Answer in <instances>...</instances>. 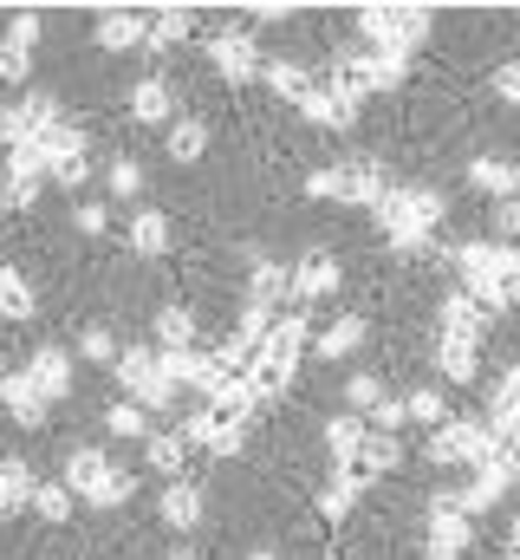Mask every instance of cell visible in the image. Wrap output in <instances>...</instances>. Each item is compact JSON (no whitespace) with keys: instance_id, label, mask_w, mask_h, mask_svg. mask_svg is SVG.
Returning a JSON list of instances; mask_svg holds the SVG:
<instances>
[{"instance_id":"1","label":"cell","mask_w":520,"mask_h":560,"mask_svg":"<svg viewBox=\"0 0 520 560\" xmlns=\"http://www.w3.org/2000/svg\"><path fill=\"white\" fill-rule=\"evenodd\" d=\"M442 209H449V202H442L436 189H385V202H378L371 215H378V229L390 235L397 255H423V248H429V229L442 222Z\"/></svg>"},{"instance_id":"2","label":"cell","mask_w":520,"mask_h":560,"mask_svg":"<svg viewBox=\"0 0 520 560\" xmlns=\"http://www.w3.org/2000/svg\"><path fill=\"white\" fill-rule=\"evenodd\" d=\"M299 346H306V313H280L273 319V332L260 339L255 365H248V385H255V398H280L286 385H293V365H299Z\"/></svg>"},{"instance_id":"3","label":"cell","mask_w":520,"mask_h":560,"mask_svg":"<svg viewBox=\"0 0 520 560\" xmlns=\"http://www.w3.org/2000/svg\"><path fill=\"white\" fill-rule=\"evenodd\" d=\"M495 456V430H488V418H449L436 436H429V463H442V469H482Z\"/></svg>"},{"instance_id":"4","label":"cell","mask_w":520,"mask_h":560,"mask_svg":"<svg viewBox=\"0 0 520 560\" xmlns=\"http://www.w3.org/2000/svg\"><path fill=\"white\" fill-rule=\"evenodd\" d=\"M111 372H118V385L130 392V405H143V411H169V405H176V392H182V385L156 365V352H143V346L118 352V365H111Z\"/></svg>"},{"instance_id":"5","label":"cell","mask_w":520,"mask_h":560,"mask_svg":"<svg viewBox=\"0 0 520 560\" xmlns=\"http://www.w3.org/2000/svg\"><path fill=\"white\" fill-rule=\"evenodd\" d=\"M469 541H475V522L462 515L456 489H442V495L429 502V535H423V555H429V560H462V555H469Z\"/></svg>"},{"instance_id":"6","label":"cell","mask_w":520,"mask_h":560,"mask_svg":"<svg viewBox=\"0 0 520 560\" xmlns=\"http://www.w3.org/2000/svg\"><path fill=\"white\" fill-rule=\"evenodd\" d=\"M85 150H92V143H85V131H72V125H66V131H52V143H46V176H52L59 189H79V183L92 176Z\"/></svg>"},{"instance_id":"7","label":"cell","mask_w":520,"mask_h":560,"mask_svg":"<svg viewBox=\"0 0 520 560\" xmlns=\"http://www.w3.org/2000/svg\"><path fill=\"white\" fill-rule=\"evenodd\" d=\"M456 268H462V280H508L520 275V248H508V242H462L456 248Z\"/></svg>"},{"instance_id":"8","label":"cell","mask_w":520,"mask_h":560,"mask_svg":"<svg viewBox=\"0 0 520 560\" xmlns=\"http://www.w3.org/2000/svg\"><path fill=\"white\" fill-rule=\"evenodd\" d=\"M209 59H215V72H222L228 85H248L260 72V46L248 33H215V39H209Z\"/></svg>"},{"instance_id":"9","label":"cell","mask_w":520,"mask_h":560,"mask_svg":"<svg viewBox=\"0 0 520 560\" xmlns=\"http://www.w3.org/2000/svg\"><path fill=\"white\" fill-rule=\"evenodd\" d=\"M371 482H378L371 469H358V463H332V489L319 495V515H332V522H339V515H352V509L365 502V489H371Z\"/></svg>"},{"instance_id":"10","label":"cell","mask_w":520,"mask_h":560,"mask_svg":"<svg viewBox=\"0 0 520 560\" xmlns=\"http://www.w3.org/2000/svg\"><path fill=\"white\" fill-rule=\"evenodd\" d=\"M0 405H7V418L20 423V430H39L46 423V398H39L33 372H7L0 378Z\"/></svg>"},{"instance_id":"11","label":"cell","mask_w":520,"mask_h":560,"mask_svg":"<svg viewBox=\"0 0 520 560\" xmlns=\"http://www.w3.org/2000/svg\"><path fill=\"white\" fill-rule=\"evenodd\" d=\"M98 46H105V52H137V46H150V13L111 7V13L98 20Z\"/></svg>"},{"instance_id":"12","label":"cell","mask_w":520,"mask_h":560,"mask_svg":"<svg viewBox=\"0 0 520 560\" xmlns=\"http://www.w3.org/2000/svg\"><path fill=\"white\" fill-rule=\"evenodd\" d=\"M339 280H345V268H339L332 255H306V261L293 268V293H286V300H299V306H312V300H326V293H339Z\"/></svg>"},{"instance_id":"13","label":"cell","mask_w":520,"mask_h":560,"mask_svg":"<svg viewBox=\"0 0 520 560\" xmlns=\"http://www.w3.org/2000/svg\"><path fill=\"white\" fill-rule=\"evenodd\" d=\"M26 372H33V385H39L46 405H59V398L72 392V352H66V346H39Z\"/></svg>"},{"instance_id":"14","label":"cell","mask_w":520,"mask_h":560,"mask_svg":"<svg viewBox=\"0 0 520 560\" xmlns=\"http://www.w3.org/2000/svg\"><path fill=\"white\" fill-rule=\"evenodd\" d=\"M326 92H332L339 105H352V112H358V105L371 98V72H365V52H339V59H332V79H326Z\"/></svg>"},{"instance_id":"15","label":"cell","mask_w":520,"mask_h":560,"mask_svg":"<svg viewBox=\"0 0 520 560\" xmlns=\"http://www.w3.org/2000/svg\"><path fill=\"white\" fill-rule=\"evenodd\" d=\"M385 170L378 163H339V202H358V209H378L385 202Z\"/></svg>"},{"instance_id":"16","label":"cell","mask_w":520,"mask_h":560,"mask_svg":"<svg viewBox=\"0 0 520 560\" xmlns=\"http://www.w3.org/2000/svg\"><path fill=\"white\" fill-rule=\"evenodd\" d=\"M488 430L520 443V365L501 372V385H495V398H488Z\"/></svg>"},{"instance_id":"17","label":"cell","mask_w":520,"mask_h":560,"mask_svg":"<svg viewBox=\"0 0 520 560\" xmlns=\"http://www.w3.org/2000/svg\"><path fill=\"white\" fill-rule=\"evenodd\" d=\"M482 326H488V313H482L469 293H449L442 313H436V332H442V339H482Z\"/></svg>"},{"instance_id":"18","label":"cell","mask_w":520,"mask_h":560,"mask_svg":"<svg viewBox=\"0 0 520 560\" xmlns=\"http://www.w3.org/2000/svg\"><path fill=\"white\" fill-rule=\"evenodd\" d=\"M156 515H163V528L189 535V528L202 522V489H196V482H169V495L156 502Z\"/></svg>"},{"instance_id":"19","label":"cell","mask_w":520,"mask_h":560,"mask_svg":"<svg viewBox=\"0 0 520 560\" xmlns=\"http://www.w3.org/2000/svg\"><path fill=\"white\" fill-rule=\"evenodd\" d=\"M33 469H26V456H0V515H20V509H33Z\"/></svg>"},{"instance_id":"20","label":"cell","mask_w":520,"mask_h":560,"mask_svg":"<svg viewBox=\"0 0 520 560\" xmlns=\"http://www.w3.org/2000/svg\"><path fill=\"white\" fill-rule=\"evenodd\" d=\"M105 476H111V456H105V450H72V456H66V489H72L79 502H85Z\"/></svg>"},{"instance_id":"21","label":"cell","mask_w":520,"mask_h":560,"mask_svg":"<svg viewBox=\"0 0 520 560\" xmlns=\"http://www.w3.org/2000/svg\"><path fill=\"white\" fill-rule=\"evenodd\" d=\"M365 72H371V92H403L410 52H397V46H365Z\"/></svg>"},{"instance_id":"22","label":"cell","mask_w":520,"mask_h":560,"mask_svg":"<svg viewBox=\"0 0 520 560\" xmlns=\"http://www.w3.org/2000/svg\"><path fill=\"white\" fill-rule=\"evenodd\" d=\"M436 365H442V378H449V385H469V378L482 372L475 339H442V332H436Z\"/></svg>"},{"instance_id":"23","label":"cell","mask_w":520,"mask_h":560,"mask_svg":"<svg viewBox=\"0 0 520 560\" xmlns=\"http://www.w3.org/2000/svg\"><path fill=\"white\" fill-rule=\"evenodd\" d=\"M365 430H371V423L358 418V411H345V418L326 423V450H332V463H358V450H365Z\"/></svg>"},{"instance_id":"24","label":"cell","mask_w":520,"mask_h":560,"mask_svg":"<svg viewBox=\"0 0 520 560\" xmlns=\"http://www.w3.org/2000/svg\"><path fill=\"white\" fill-rule=\"evenodd\" d=\"M189 26H196L189 7H163V13H150V46H143V52H169V46H182Z\"/></svg>"},{"instance_id":"25","label":"cell","mask_w":520,"mask_h":560,"mask_svg":"<svg viewBox=\"0 0 520 560\" xmlns=\"http://www.w3.org/2000/svg\"><path fill=\"white\" fill-rule=\"evenodd\" d=\"M299 118H312V125H326V131H352V125H358V112H352V105H339L326 85H312V92H306Z\"/></svg>"},{"instance_id":"26","label":"cell","mask_w":520,"mask_h":560,"mask_svg":"<svg viewBox=\"0 0 520 560\" xmlns=\"http://www.w3.org/2000/svg\"><path fill=\"white\" fill-rule=\"evenodd\" d=\"M169 112H176V98H169L163 79H143V85L130 92V118H137V125H163Z\"/></svg>"},{"instance_id":"27","label":"cell","mask_w":520,"mask_h":560,"mask_svg":"<svg viewBox=\"0 0 520 560\" xmlns=\"http://www.w3.org/2000/svg\"><path fill=\"white\" fill-rule=\"evenodd\" d=\"M39 176H46V143H13L7 150V183L13 189H39Z\"/></svg>"},{"instance_id":"28","label":"cell","mask_w":520,"mask_h":560,"mask_svg":"<svg viewBox=\"0 0 520 560\" xmlns=\"http://www.w3.org/2000/svg\"><path fill=\"white\" fill-rule=\"evenodd\" d=\"M469 183L488 196V202H508L515 196V163H495V156H475L469 163Z\"/></svg>"},{"instance_id":"29","label":"cell","mask_w":520,"mask_h":560,"mask_svg":"<svg viewBox=\"0 0 520 560\" xmlns=\"http://www.w3.org/2000/svg\"><path fill=\"white\" fill-rule=\"evenodd\" d=\"M365 346V319L358 313H345V319H332L326 332H319V359H352Z\"/></svg>"},{"instance_id":"30","label":"cell","mask_w":520,"mask_h":560,"mask_svg":"<svg viewBox=\"0 0 520 560\" xmlns=\"http://www.w3.org/2000/svg\"><path fill=\"white\" fill-rule=\"evenodd\" d=\"M403 463V443L390 436V430H365V450H358V469H371V476H390Z\"/></svg>"},{"instance_id":"31","label":"cell","mask_w":520,"mask_h":560,"mask_svg":"<svg viewBox=\"0 0 520 560\" xmlns=\"http://www.w3.org/2000/svg\"><path fill=\"white\" fill-rule=\"evenodd\" d=\"M130 248H137V255H163V248H169V222H163L156 209H137V215H130Z\"/></svg>"},{"instance_id":"32","label":"cell","mask_w":520,"mask_h":560,"mask_svg":"<svg viewBox=\"0 0 520 560\" xmlns=\"http://www.w3.org/2000/svg\"><path fill=\"white\" fill-rule=\"evenodd\" d=\"M248 293H255V306H280V300L293 293V275H286L280 261H260L255 280H248Z\"/></svg>"},{"instance_id":"33","label":"cell","mask_w":520,"mask_h":560,"mask_svg":"<svg viewBox=\"0 0 520 560\" xmlns=\"http://www.w3.org/2000/svg\"><path fill=\"white\" fill-rule=\"evenodd\" d=\"M267 85H273L280 98L306 105V92H312V72H306V66H293V59H273V66H267Z\"/></svg>"},{"instance_id":"34","label":"cell","mask_w":520,"mask_h":560,"mask_svg":"<svg viewBox=\"0 0 520 560\" xmlns=\"http://www.w3.org/2000/svg\"><path fill=\"white\" fill-rule=\"evenodd\" d=\"M72 502H79V495H72L66 482H39V489H33V515H39V522H52V528H59V522H72Z\"/></svg>"},{"instance_id":"35","label":"cell","mask_w":520,"mask_h":560,"mask_svg":"<svg viewBox=\"0 0 520 560\" xmlns=\"http://www.w3.org/2000/svg\"><path fill=\"white\" fill-rule=\"evenodd\" d=\"M469 300L482 306V313H501V306H515L520 300V275H508V280H469Z\"/></svg>"},{"instance_id":"36","label":"cell","mask_w":520,"mask_h":560,"mask_svg":"<svg viewBox=\"0 0 520 560\" xmlns=\"http://www.w3.org/2000/svg\"><path fill=\"white\" fill-rule=\"evenodd\" d=\"M156 339H163V352H182V346H196V319L182 306H163L156 313Z\"/></svg>"},{"instance_id":"37","label":"cell","mask_w":520,"mask_h":560,"mask_svg":"<svg viewBox=\"0 0 520 560\" xmlns=\"http://www.w3.org/2000/svg\"><path fill=\"white\" fill-rule=\"evenodd\" d=\"M209 150V125L202 118H182L176 131H169V163H196Z\"/></svg>"},{"instance_id":"38","label":"cell","mask_w":520,"mask_h":560,"mask_svg":"<svg viewBox=\"0 0 520 560\" xmlns=\"http://www.w3.org/2000/svg\"><path fill=\"white\" fill-rule=\"evenodd\" d=\"M0 313H7V319H26V313H33V287H26L20 268H0Z\"/></svg>"},{"instance_id":"39","label":"cell","mask_w":520,"mask_h":560,"mask_svg":"<svg viewBox=\"0 0 520 560\" xmlns=\"http://www.w3.org/2000/svg\"><path fill=\"white\" fill-rule=\"evenodd\" d=\"M143 463L156 476H182V436H143Z\"/></svg>"},{"instance_id":"40","label":"cell","mask_w":520,"mask_h":560,"mask_svg":"<svg viewBox=\"0 0 520 560\" xmlns=\"http://www.w3.org/2000/svg\"><path fill=\"white\" fill-rule=\"evenodd\" d=\"M130 495H137V476H125V469H111V476H105V482H98V489H92L85 502H92V509H125Z\"/></svg>"},{"instance_id":"41","label":"cell","mask_w":520,"mask_h":560,"mask_svg":"<svg viewBox=\"0 0 520 560\" xmlns=\"http://www.w3.org/2000/svg\"><path fill=\"white\" fill-rule=\"evenodd\" d=\"M403 411H410V423H429V430H442V423H449L442 392H410V398H403Z\"/></svg>"},{"instance_id":"42","label":"cell","mask_w":520,"mask_h":560,"mask_svg":"<svg viewBox=\"0 0 520 560\" xmlns=\"http://www.w3.org/2000/svg\"><path fill=\"white\" fill-rule=\"evenodd\" d=\"M105 430H111V436H150V423H143V405H111V411H105Z\"/></svg>"},{"instance_id":"43","label":"cell","mask_w":520,"mask_h":560,"mask_svg":"<svg viewBox=\"0 0 520 560\" xmlns=\"http://www.w3.org/2000/svg\"><path fill=\"white\" fill-rule=\"evenodd\" d=\"M79 352H85L92 365H118V339H111L105 326H85V332H79Z\"/></svg>"},{"instance_id":"44","label":"cell","mask_w":520,"mask_h":560,"mask_svg":"<svg viewBox=\"0 0 520 560\" xmlns=\"http://www.w3.org/2000/svg\"><path fill=\"white\" fill-rule=\"evenodd\" d=\"M378 398H385V385H378V378H371V372H352V378H345V405H352V411H358V418H365V411H371V405H378Z\"/></svg>"},{"instance_id":"45","label":"cell","mask_w":520,"mask_h":560,"mask_svg":"<svg viewBox=\"0 0 520 560\" xmlns=\"http://www.w3.org/2000/svg\"><path fill=\"white\" fill-rule=\"evenodd\" d=\"M273 319H280L273 306H248V313H241V326H235V339H241V346H255V352H260V339L273 332Z\"/></svg>"},{"instance_id":"46","label":"cell","mask_w":520,"mask_h":560,"mask_svg":"<svg viewBox=\"0 0 520 560\" xmlns=\"http://www.w3.org/2000/svg\"><path fill=\"white\" fill-rule=\"evenodd\" d=\"M26 72H33V52L13 46V39H0V85H20Z\"/></svg>"},{"instance_id":"47","label":"cell","mask_w":520,"mask_h":560,"mask_svg":"<svg viewBox=\"0 0 520 560\" xmlns=\"http://www.w3.org/2000/svg\"><path fill=\"white\" fill-rule=\"evenodd\" d=\"M137 189H143V163H137V156H118V163H111V196L130 202Z\"/></svg>"},{"instance_id":"48","label":"cell","mask_w":520,"mask_h":560,"mask_svg":"<svg viewBox=\"0 0 520 560\" xmlns=\"http://www.w3.org/2000/svg\"><path fill=\"white\" fill-rule=\"evenodd\" d=\"M241 443H248V423H215V436L202 443L209 456H241Z\"/></svg>"},{"instance_id":"49","label":"cell","mask_w":520,"mask_h":560,"mask_svg":"<svg viewBox=\"0 0 520 560\" xmlns=\"http://www.w3.org/2000/svg\"><path fill=\"white\" fill-rule=\"evenodd\" d=\"M365 418H371V430H390V436H397V430L410 423V411H403V398H378Z\"/></svg>"},{"instance_id":"50","label":"cell","mask_w":520,"mask_h":560,"mask_svg":"<svg viewBox=\"0 0 520 560\" xmlns=\"http://www.w3.org/2000/svg\"><path fill=\"white\" fill-rule=\"evenodd\" d=\"M72 229H79V235H105V229H111V209H105V202H79V209H72Z\"/></svg>"},{"instance_id":"51","label":"cell","mask_w":520,"mask_h":560,"mask_svg":"<svg viewBox=\"0 0 520 560\" xmlns=\"http://www.w3.org/2000/svg\"><path fill=\"white\" fill-rule=\"evenodd\" d=\"M0 143H26V105H0Z\"/></svg>"},{"instance_id":"52","label":"cell","mask_w":520,"mask_h":560,"mask_svg":"<svg viewBox=\"0 0 520 560\" xmlns=\"http://www.w3.org/2000/svg\"><path fill=\"white\" fill-rule=\"evenodd\" d=\"M495 235H501L508 248L520 242V202H515V196H508V202H495Z\"/></svg>"},{"instance_id":"53","label":"cell","mask_w":520,"mask_h":560,"mask_svg":"<svg viewBox=\"0 0 520 560\" xmlns=\"http://www.w3.org/2000/svg\"><path fill=\"white\" fill-rule=\"evenodd\" d=\"M306 196L312 202H339V170H312L306 176Z\"/></svg>"},{"instance_id":"54","label":"cell","mask_w":520,"mask_h":560,"mask_svg":"<svg viewBox=\"0 0 520 560\" xmlns=\"http://www.w3.org/2000/svg\"><path fill=\"white\" fill-rule=\"evenodd\" d=\"M7 39L33 52V39H39V13H13V26H7Z\"/></svg>"},{"instance_id":"55","label":"cell","mask_w":520,"mask_h":560,"mask_svg":"<svg viewBox=\"0 0 520 560\" xmlns=\"http://www.w3.org/2000/svg\"><path fill=\"white\" fill-rule=\"evenodd\" d=\"M495 92H501V98L520 112V66H501V72H495Z\"/></svg>"},{"instance_id":"56","label":"cell","mask_w":520,"mask_h":560,"mask_svg":"<svg viewBox=\"0 0 520 560\" xmlns=\"http://www.w3.org/2000/svg\"><path fill=\"white\" fill-rule=\"evenodd\" d=\"M508 555L520 560V515H515V528H508Z\"/></svg>"},{"instance_id":"57","label":"cell","mask_w":520,"mask_h":560,"mask_svg":"<svg viewBox=\"0 0 520 560\" xmlns=\"http://www.w3.org/2000/svg\"><path fill=\"white\" fill-rule=\"evenodd\" d=\"M515 202H520V163H515Z\"/></svg>"},{"instance_id":"58","label":"cell","mask_w":520,"mask_h":560,"mask_svg":"<svg viewBox=\"0 0 520 560\" xmlns=\"http://www.w3.org/2000/svg\"><path fill=\"white\" fill-rule=\"evenodd\" d=\"M169 560H196V555H169Z\"/></svg>"},{"instance_id":"59","label":"cell","mask_w":520,"mask_h":560,"mask_svg":"<svg viewBox=\"0 0 520 560\" xmlns=\"http://www.w3.org/2000/svg\"><path fill=\"white\" fill-rule=\"evenodd\" d=\"M255 560H273V555H255Z\"/></svg>"},{"instance_id":"60","label":"cell","mask_w":520,"mask_h":560,"mask_svg":"<svg viewBox=\"0 0 520 560\" xmlns=\"http://www.w3.org/2000/svg\"><path fill=\"white\" fill-rule=\"evenodd\" d=\"M0 378H7V365H0Z\"/></svg>"}]
</instances>
